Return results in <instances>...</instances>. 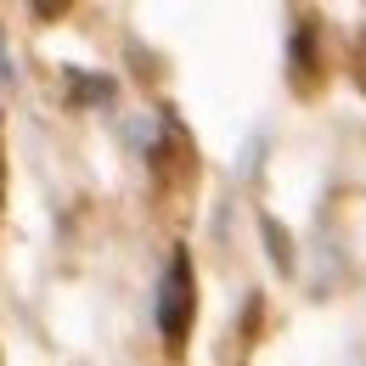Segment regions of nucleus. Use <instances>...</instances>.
Wrapping results in <instances>:
<instances>
[{
    "mask_svg": "<svg viewBox=\"0 0 366 366\" xmlns=\"http://www.w3.org/2000/svg\"><path fill=\"white\" fill-rule=\"evenodd\" d=\"M68 6H74V0H29V11H34V17H62V11H68Z\"/></svg>",
    "mask_w": 366,
    "mask_h": 366,
    "instance_id": "obj_5",
    "label": "nucleus"
},
{
    "mask_svg": "<svg viewBox=\"0 0 366 366\" xmlns=\"http://www.w3.org/2000/svg\"><path fill=\"white\" fill-rule=\"evenodd\" d=\"M192 310H197L192 259L175 254V259H169V271H164V282H158V332H164V344H175V350L186 344V332H192Z\"/></svg>",
    "mask_w": 366,
    "mask_h": 366,
    "instance_id": "obj_1",
    "label": "nucleus"
},
{
    "mask_svg": "<svg viewBox=\"0 0 366 366\" xmlns=\"http://www.w3.org/2000/svg\"><path fill=\"white\" fill-rule=\"evenodd\" d=\"M287 68L299 74V79H310L316 74V29L305 23V29H293V46H287Z\"/></svg>",
    "mask_w": 366,
    "mask_h": 366,
    "instance_id": "obj_2",
    "label": "nucleus"
},
{
    "mask_svg": "<svg viewBox=\"0 0 366 366\" xmlns=\"http://www.w3.org/2000/svg\"><path fill=\"white\" fill-rule=\"evenodd\" d=\"M68 96H74V102H113V79H91V74H68Z\"/></svg>",
    "mask_w": 366,
    "mask_h": 366,
    "instance_id": "obj_4",
    "label": "nucleus"
},
{
    "mask_svg": "<svg viewBox=\"0 0 366 366\" xmlns=\"http://www.w3.org/2000/svg\"><path fill=\"white\" fill-rule=\"evenodd\" d=\"M259 231H265V248H271V265L282 276H293V242H287V231L276 226L271 214H259Z\"/></svg>",
    "mask_w": 366,
    "mask_h": 366,
    "instance_id": "obj_3",
    "label": "nucleus"
}]
</instances>
